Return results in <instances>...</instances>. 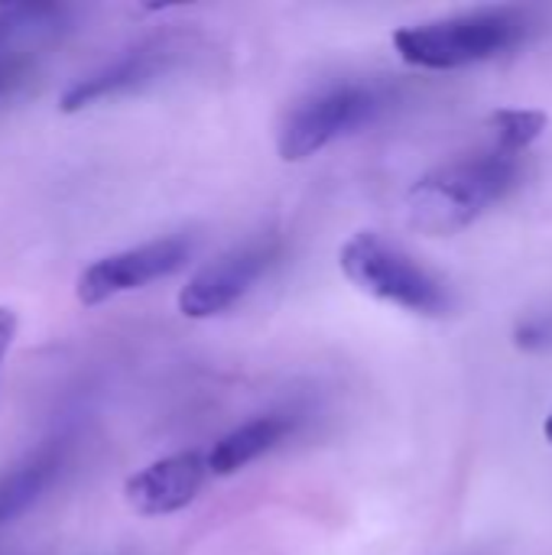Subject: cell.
<instances>
[{"mask_svg": "<svg viewBox=\"0 0 552 555\" xmlns=\"http://www.w3.org/2000/svg\"><path fill=\"white\" fill-rule=\"evenodd\" d=\"M543 436H547V442L552 446V413L547 416V423H543Z\"/></svg>", "mask_w": 552, "mask_h": 555, "instance_id": "obj_15", "label": "cell"}, {"mask_svg": "<svg viewBox=\"0 0 552 555\" xmlns=\"http://www.w3.org/2000/svg\"><path fill=\"white\" fill-rule=\"evenodd\" d=\"M530 13L517 7H482L394 33L400 59L413 68L455 72L498 59L530 36Z\"/></svg>", "mask_w": 552, "mask_h": 555, "instance_id": "obj_2", "label": "cell"}, {"mask_svg": "<svg viewBox=\"0 0 552 555\" xmlns=\"http://www.w3.org/2000/svg\"><path fill=\"white\" fill-rule=\"evenodd\" d=\"M342 273L371 299L407 309L413 315L442 319L452 309L449 286L426 270L403 247L390 244L377 231H358L338 250Z\"/></svg>", "mask_w": 552, "mask_h": 555, "instance_id": "obj_3", "label": "cell"}, {"mask_svg": "<svg viewBox=\"0 0 552 555\" xmlns=\"http://www.w3.org/2000/svg\"><path fill=\"white\" fill-rule=\"evenodd\" d=\"M488 127L495 133V146L524 156V150H530L547 130V114L527 107H501L488 117Z\"/></svg>", "mask_w": 552, "mask_h": 555, "instance_id": "obj_11", "label": "cell"}, {"mask_svg": "<svg viewBox=\"0 0 552 555\" xmlns=\"http://www.w3.org/2000/svg\"><path fill=\"white\" fill-rule=\"evenodd\" d=\"M65 468V442L49 439L0 475V527L33 511Z\"/></svg>", "mask_w": 552, "mask_h": 555, "instance_id": "obj_9", "label": "cell"}, {"mask_svg": "<svg viewBox=\"0 0 552 555\" xmlns=\"http://www.w3.org/2000/svg\"><path fill=\"white\" fill-rule=\"evenodd\" d=\"M286 433H290V420H283V416H257V420L231 429L228 436H221L208 449V455H205L208 472L218 475V478L238 475L241 468H247L251 462L267 455L273 446H280Z\"/></svg>", "mask_w": 552, "mask_h": 555, "instance_id": "obj_10", "label": "cell"}, {"mask_svg": "<svg viewBox=\"0 0 552 555\" xmlns=\"http://www.w3.org/2000/svg\"><path fill=\"white\" fill-rule=\"evenodd\" d=\"M192 257V241L189 237H156L150 244L130 247V250H117L107 254L101 260H94L91 267H85V273L75 283L78 302L81 306H101L120 293L130 289H143L156 280L172 276L176 270H182Z\"/></svg>", "mask_w": 552, "mask_h": 555, "instance_id": "obj_5", "label": "cell"}, {"mask_svg": "<svg viewBox=\"0 0 552 555\" xmlns=\"http://www.w3.org/2000/svg\"><path fill=\"white\" fill-rule=\"evenodd\" d=\"M387 98L374 85H329L306 98H299L280 120L277 130V150L286 163H303L316 153H322L329 143L368 127L381 111Z\"/></svg>", "mask_w": 552, "mask_h": 555, "instance_id": "obj_4", "label": "cell"}, {"mask_svg": "<svg viewBox=\"0 0 552 555\" xmlns=\"http://www.w3.org/2000/svg\"><path fill=\"white\" fill-rule=\"evenodd\" d=\"M33 59L16 52V55H0V98H7L13 88H20V81L26 78Z\"/></svg>", "mask_w": 552, "mask_h": 555, "instance_id": "obj_13", "label": "cell"}, {"mask_svg": "<svg viewBox=\"0 0 552 555\" xmlns=\"http://www.w3.org/2000/svg\"><path fill=\"white\" fill-rule=\"evenodd\" d=\"M277 257H280L277 241H247L241 247H231L228 254L202 267L179 289V312L185 319H211L228 312L254 289V283L273 267Z\"/></svg>", "mask_w": 552, "mask_h": 555, "instance_id": "obj_6", "label": "cell"}, {"mask_svg": "<svg viewBox=\"0 0 552 555\" xmlns=\"http://www.w3.org/2000/svg\"><path fill=\"white\" fill-rule=\"evenodd\" d=\"M169 65V52L166 49H156V46H143V49H130L127 55L107 62L104 68L78 78L72 88L62 91L59 98V111L62 114H75L81 107H91L104 98H114V94H127V91H137L143 85H150L153 78H159Z\"/></svg>", "mask_w": 552, "mask_h": 555, "instance_id": "obj_8", "label": "cell"}, {"mask_svg": "<svg viewBox=\"0 0 552 555\" xmlns=\"http://www.w3.org/2000/svg\"><path fill=\"white\" fill-rule=\"evenodd\" d=\"M521 182V156L491 146L462 159H452L407 192V218L416 231L442 237L465 231L491 205L504 202Z\"/></svg>", "mask_w": 552, "mask_h": 555, "instance_id": "obj_1", "label": "cell"}, {"mask_svg": "<svg viewBox=\"0 0 552 555\" xmlns=\"http://www.w3.org/2000/svg\"><path fill=\"white\" fill-rule=\"evenodd\" d=\"M49 16H59V7L52 3H20V7H0V42L16 33L20 26L26 23H36V20H49Z\"/></svg>", "mask_w": 552, "mask_h": 555, "instance_id": "obj_12", "label": "cell"}, {"mask_svg": "<svg viewBox=\"0 0 552 555\" xmlns=\"http://www.w3.org/2000/svg\"><path fill=\"white\" fill-rule=\"evenodd\" d=\"M208 475V459L202 452H176L130 475L124 498L140 517H169L198 498Z\"/></svg>", "mask_w": 552, "mask_h": 555, "instance_id": "obj_7", "label": "cell"}, {"mask_svg": "<svg viewBox=\"0 0 552 555\" xmlns=\"http://www.w3.org/2000/svg\"><path fill=\"white\" fill-rule=\"evenodd\" d=\"M16 312L13 309H7V306H0V361H3V354L10 351V345H13V338H16Z\"/></svg>", "mask_w": 552, "mask_h": 555, "instance_id": "obj_14", "label": "cell"}]
</instances>
